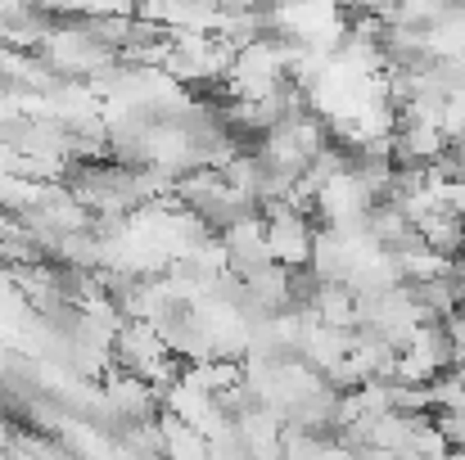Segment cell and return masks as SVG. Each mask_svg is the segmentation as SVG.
Instances as JSON below:
<instances>
[{
    "label": "cell",
    "instance_id": "obj_1",
    "mask_svg": "<svg viewBox=\"0 0 465 460\" xmlns=\"http://www.w3.org/2000/svg\"><path fill=\"white\" fill-rule=\"evenodd\" d=\"M443 329H448V343H452V366H461L465 361V311L443 316Z\"/></svg>",
    "mask_w": 465,
    "mask_h": 460
}]
</instances>
